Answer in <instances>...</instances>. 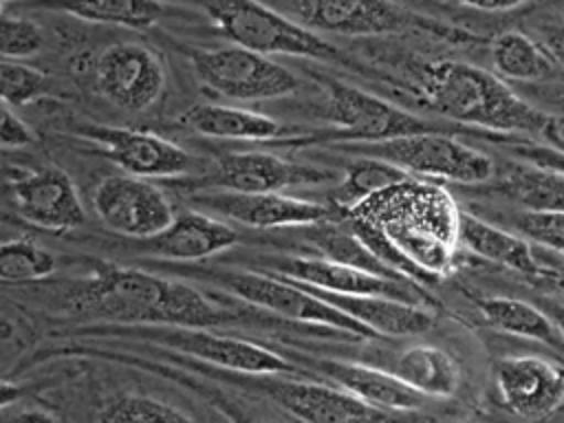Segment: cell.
I'll use <instances>...</instances> for the list:
<instances>
[{
	"instance_id": "6da1fadb",
	"label": "cell",
	"mask_w": 564,
	"mask_h": 423,
	"mask_svg": "<svg viewBox=\"0 0 564 423\" xmlns=\"http://www.w3.org/2000/svg\"><path fill=\"white\" fill-rule=\"evenodd\" d=\"M62 300L82 317L123 324L209 328L238 319V313L209 302L189 284L104 260L75 280Z\"/></svg>"
},
{
	"instance_id": "7a4b0ae2",
	"label": "cell",
	"mask_w": 564,
	"mask_h": 423,
	"mask_svg": "<svg viewBox=\"0 0 564 423\" xmlns=\"http://www.w3.org/2000/svg\"><path fill=\"white\" fill-rule=\"evenodd\" d=\"M423 101L456 123L494 132H527L551 137L555 115L531 106L498 75L460 59H430L414 66Z\"/></svg>"
},
{
	"instance_id": "3957f363",
	"label": "cell",
	"mask_w": 564,
	"mask_h": 423,
	"mask_svg": "<svg viewBox=\"0 0 564 423\" xmlns=\"http://www.w3.org/2000/svg\"><path fill=\"white\" fill-rule=\"evenodd\" d=\"M348 214L366 216L379 225L427 275L449 269L458 242L460 209L445 189L410 178L379 192Z\"/></svg>"
},
{
	"instance_id": "277c9868",
	"label": "cell",
	"mask_w": 564,
	"mask_h": 423,
	"mask_svg": "<svg viewBox=\"0 0 564 423\" xmlns=\"http://www.w3.org/2000/svg\"><path fill=\"white\" fill-rule=\"evenodd\" d=\"M216 26L238 46L262 55H300L344 62L328 40L258 0H200Z\"/></svg>"
},
{
	"instance_id": "5b68a950",
	"label": "cell",
	"mask_w": 564,
	"mask_h": 423,
	"mask_svg": "<svg viewBox=\"0 0 564 423\" xmlns=\"http://www.w3.org/2000/svg\"><path fill=\"white\" fill-rule=\"evenodd\" d=\"M341 148L357 156L383 159L416 176L465 185L485 183L496 172L494 161L485 152L454 139L447 132H425L377 143H344Z\"/></svg>"
},
{
	"instance_id": "8992f818",
	"label": "cell",
	"mask_w": 564,
	"mask_h": 423,
	"mask_svg": "<svg viewBox=\"0 0 564 423\" xmlns=\"http://www.w3.org/2000/svg\"><path fill=\"white\" fill-rule=\"evenodd\" d=\"M192 68L196 77L218 95L238 101L278 99L300 88L297 77L269 55L242 48L238 44L220 48H192Z\"/></svg>"
},
{
	"instance_id": "52a82bcc",
	"label": "cell",
	"mask_w": 564,
	"mask_h": 423,
	"mask_svg": "<svg viewBox=\"0 0 564 423\" xmlns=\"http://www.w3.org/2000/svg\"><path fill=\"white\" fill-rule=\"evenodd\" d=\"M326 117L337 126V130L324 134V139L335 143H377L425 132H447L443 126L430 123L344 82H326Z\"/></svg>"
},
{
	"instance_id": "ba28073f",
	"label": "cell",
	"mask_w": 564,
	"mask_h": 423,
	"mask_svg": "<svg viewBox=\"0 0 564 423\" xmlns=\"http://www.w3.org/2000/svg\"><path fill=\"white\" fill-rule=\"evenodd\" d=\"M216 280H220L240 300L253 306H262L282 317L335 328L357 339L377 337L368 326L284 275L260 271H229L216 273Z\"/></svg>"
},
{
	"instance_id": "9c48e42d",
	"label": "cell",
	"mask_w": 564,
	"mask_h": 423,
	"mask_svg": "<svg viewBox=\"0 0 564 423\" xmlns=\"http://www.w3.org/2000/svg\"><path fill=\"white\" fill-rule=\"evenodd\" d=\"M297 22L311 31L339 35H388L408 29L445 33L425 15H419L394 0H289Z\"/></svg>"
},
{
	"instance_id": "30bf717a",
	"label": "cell",
	"mask_w": 564,
	"mask_h": 423,
	"mask_svg": "<svg viewBox=\"0 0 564 423\" xmlns=\"http://www.w3.org/2000/svg\"><path fill=\"white\" fill-rule=\"evenodd\" d=\"M93 209L104 227L130 238H152L176 218L167 196L148 178L119 174L104 178L93 194Z\"/></svg>"
},
{
	"instance_id": "8fae6325",
	"label": "cell",
	"mask_w": 564,
	"mask_h": 423,
	"mask_svg": "<svg viewBox=\"0 0 564 423\" xmlns=\"http://www.w3.org/2000/svg\"><path fill=\"white\" fill-rule=\"evenodd\" d=\"M192 203L207 214H220L229 220H236L256 229H275V227H311L319 223H330L341 218L333 207L286 196L282 192H225L212 189L194 194Z\"/></svg>"
},
{
	"instance_id": "7c38bea8",
	"label": "cell",
	"mask_w": 564,
	"mask_h": 423,
	"mask_svg": "<svg viewBox=\"0 0 564 423\" xmlns=\"http://www.w3.org/2000/svg\"><path fill=\"white\" fill-rule=\"evenodd\" d=\"M500 403L516 416L538 421L564 403V364L540 355H507L494 361Z\"/></svg>"
},
{
	"instance_id": "4fadbf2b",
	"label": "cell",
	"mask_w": 564,
	"mask_h": 423,
	"mask_svg": "<svg viewBox=\"0 0 564 423\" xmlns=\"http://www.w3.org/2000/svg\"><path fill=\"white\" fill-rule=\"evenodd\" d=\"M337 174L306 163L280 159L269 152H231L216 161V167L196 181V187H212L225 192H282L289 187L319 185L333 181Z\"/></svg>"
},
{
	"instance_id": "5bb4252c",
	"label": "cell",
	"mask_w": 564,
	"mask_h": 423,
	"mask_svg": "<svg viewBox=\"0 0 564 423\" xmlns=\"http://www.w3.org/2000/svg\"><path fill=\"white\" fill-rule=\"evenodd\" d=\"M271 273L284 275L306 286H315L341 295H388L412 304H430V295L419 286V282L390 280L375 275L328 258H300V256H280L267 260Z\"/></svg>"
},
{
	"instance_id": "9a60e30c",
	"label": "cell",
	"mask_w": 564,
	"mask_h": 423,
	"mask_svg": "<svg viewBox=\"0 0 564 423\" xmlns=\"http://www.w3.org/2000/svg\"><path fill=\"white\" fill-rule=\"evenodd\" d=\"M97 84L104 97L126 110L150 108L165 88L161 59L143 44L119 42L97 57Z\"/></svg>"
},
{
	"instance_id": "2e32d148",
	"label": "cell",
	"mask_w": 564,
	"mask_h": 423,
	"mask_svg": "<svg viewBox=\"0 0 564 423\" xmlns=\"http://www.w3.org/2000/svg\"><path fill=\"white\" fill-rule=\"evenodd\" d=\"M79 132L99 143L106 156L132 176L170 178L185 174L192 165L189 152L148 130L88 126Z\"/></svg>"
},
{
	"instance_id": "e0dca14e",
	"label": "cell",
	"mask_w": 564,
	"mask_h": 423,
	"mask_svg": "<svg viewBox=\"0 0 564 423\" xmlns=\"http://www.w3.org/2000/svg\"><path fill=\"white\" fill-rule=\"evenodd\" d=\"M18 214L48 231H70L84 225V205L70 176L55 167H40L9 183Z\"/></svg>"
},
{
	"instance_id": "ac0fdd59",
	"label": "cell",
	"mask_w": 564,
	"mask_h": 423,
	"mask_svg": "<svg viewBox=\"0 0 564 423\" xmlns=\"http://www.w3.org/2000/svg\"><path fill=\"white\" fill-rule=\"evenodd\" d=\"M161 346L187 352L207 364L251 372V375H278L293 372L295 366L282 355L253 344L249 339L218 335L207 328H183V326H161L154 337Z\"/></svg>"
},
{
	"instance_id": "d6986e66",
	"label": "cell",
	"mask_w": 564,
	"mask_h": 423,
	"mask_svg": "<svg viewBox=\"0 0 564 423\" xmlns=\"http://www.w3.org/2000/svg\"><path fill=\"white\" fill-rule=\"evenodd\" d=\"M267 394L306 423H388V414L352 392L311 381H271Z\"/></svg>"
},
{
	"instance_id": "ffe728a7",
	"label": "cell",
	"mask_w": 564,
	"mask_h": 423,
	"mask_svg": "<svg viewBox=\"0 0 564 423\" xmlns=\"http://www.w3.org/2000/svg\"><path fill=\"white\" fill-rule=\"evenodd\" d=\"M238 242V231L207 212L178 214L172 225L145 240V251L163 260H203Z\"/></svg>"
},
{
	"instance_id": "44dd1931",
	"label": "cell",
	"mask_w": 564,
	"mask_h": 423,
	"mask_svg": "<svg viewBox=\"0 0 564 423\" xmlns=\"http://www.w3.org/2000/svg\"><path fill=\"white\" fill-rule=\"evenodd\" d=\"M302 286L315 293L317 297L326 300L328 304L337 306L346 315L355 317L357 322L368 326L375 335H390V337L419 335L430 330L434 324V315L421 304L403 302L388 295H341V293H330V291H322L306 284Z\"/></svg>"
},
{
	"instance_id": "7402d4cb",
	"label": "cell",
	"mask_w": 564,
	"mask_h": 423,
	"mask_svg": "<svg viewBox=\"0 0 564 423\" xmlns=\"http://www.w3.org/2000/svg\"><path fill=\"white\" fill-rule=\"evenodd\" d=\"M317 368L339 388L381 410H416L425 399L392 370H379L341 359H322L317 361Z\"/></svg>"
},
{
	"instance_id": "603a6c76",
	"label": "cell",
	"mask_w": 564,
	"mask_h": 423,
	"mask_svg": "<svg viewBox=\"0 0 564 423\" xmlns=\"http://www.w3.org/2000/svg\"><path fill=\"white\" fill-rule=\"evenodd\" d=\"M178 121L205 137L214 139H242V141H271V139H284L291 134L286 126L280 121L245 110L234 106H218V104H198L189 106L185 112H181Z\"/></svg>"
},
{
	"instance_id": "cb8c5ba5",
	"label": "cell",
	"mask_w": 564,
	"mask_h": 423,
	"mask_svg": "<svg viewBox=\"0 0 564 423\" xmlns=\"http://www.w3.org/2000/svg\"><path fill=\"white\" fill-rule=\"evenodd\" d=\"M458 240L476 256L502 264L511 271H518L522 275H533L542 278L544 269L538 262L531 245L511 234L505 231L474 214L460 212V225H458Z\"/></svg>"
},
{
	"instance_id": "d4e9b609",
	"label": "cell",
	"mask_w": 564,
	"mask_h": 423,
	"mask_svg": "<svg viewBox=\"0 0 564 423\" xmlns=\"http://www.w3.org/2000/svg\"><path fill=\"white\" fill-rule=\"evenodd\" d=\"M392 372L419 394L436 399L454 397L463 379L458 361L447 350L427 344L403 350L394 359Z\"/></svg>"
},
{
	"instance_id": "484cf974",
	"label": "cell",
	"mask_w": 564,
	"mask_h": 423,
	"mask_svg": "<svg viewBox=\"0 0 564 423\" xmlns=\"http://www.w3.org/2000/svg\"><path fill=\"white\" fill-rule=\"evenodd\" d=\"M33 4L128 29H148L165 13V4L159 0H35Z\"/></svg>"
},
{
	"instance_id": "4316f807",
	"label": "cell",
	"mask_w": 564,
	"mask_h": 423,
	"mask_svg": "<svg viewBox=\"0 0 564 423\" xmlns=\"http://www.w3.org/2000/svg\"><path fill=\"white\" fill-rule=\"evenodd\" d=\"M410 178L412 174L394 163L375 156H359L346 167L337 189L333 192V205L335 209H339V216L344 218L357 205Z\"/></svg>"
},
{
	"instance_id": "83f0119b",
	"label": "cell",
	"mask_w": 564,
	"mask_h": 423,
	"mask_svg": "<svg viewBox=\"0 0 564 423\" xmlns=\"http://www.w3.org/2000/svg\"><path fill=\"white\" fill-rule=\"evenodd\" d=\"M478 311L482 319L494 326L500 333H509L516 337H527L535 339L549 346H557V326L555 322L540 311L538 306L516 300V297H480L478 300Z\"/></svg>"
},
{
	"instance_id": "f1b7e54d",
	"label": "cell",
	"mask_w": 564,
	"mask_h": 423,
	"mask_svg": "<svg viewBox=\"0 0 564 423\" xmlns=\"http://www.w3.org/2000/svg\"><path fill=\"white\" fill-rule=\"evenodd\" d=\"M491 62L500 77L516 82H542L553 77L555 62L549 53L520 31H505L491 40Z\"/></svg>"
},
{
	"instance_id": "f546056e",
	"label": "cell",
	"mask_w": 564,
	"mask_h": 423,
	"mask_svg": "<svg viewBox=\"0 0 564 423\" xmlns=\"http://www.w3.org/2000/svg\"><path fill=\"white\" fill-rule=\"evenodd\" d=\"M500 192L527 212H564V174L533 163L509 167Z\"/></svg>"
},
{
	"instance_id": "4dcf8cb0",
	"label": "cell",
	"mask_w": 564,
	"mask_h": 423,
	"mask_svg": "<svg viewBox=\"0 0 564 423\" xmlns=\"http://www.w3.org/2000/svg\"><path fill=\"white\" fill-rule=\"evenodd\" d=\"M308 240L322 251L324 258L333 260V262H341L375 275H383L390 280H399L405 282L410 278L399 275L397 271H392L386 262H381L352 231L341 229V227H333L328 223H319V225H311L306 229ZM414 282V280H412Z\"/></svg>"
},
{
	"instance_id": "1f68e13d",
	"label": "cell",
	"mask_w": 564,
	"mask_h": 423,
	"mask_svg": "<svg viewBox=\"0 0 564 423\" xmlns=\"http://www.w3.org/2000/svg\"><path fill=\"white\" fill-rule=\"evenodd\" d=\"M97 423H196L183 410L148 394L123 392L104 401Z\"/></svg>"
},
{
	"instance_id": "d6a6232c",
	"label": "cell",
	"mask_w": 564,
	"mask_h": 423,
	"mask_svg": "<svg viewBox=\"0 0 564 423\" xmlns=\"http://www.w3.org/2000/svg\"><path fill=\"white\" fill-rule=\"evenodd\" d=\"M55 271V258L26 238L7 240L0 247V278L4 282H35Z\"/></svg>"
},
{
	"instance_id": "836d02e7",
	"label": "cell",
	"mask_w": 564,
	"mask_h": 423,
	"mask_svg": "<svg viewBox=\"0 0 564 423\" xmlns=\"http://www.w3.org/2000/svg\"><path fill=\"white\" fill-rule=\"evenodd\" d=\"M44 44V31L29 18L9 15L2 9L0 18V53L2 59H22L37 53Z\"/></svg>"
},
{
	"instance_id": "e575fe53",
	"label": "cell",
	"mask_w": 564,
	"mask_h": 423,
	"mask_svg": "<svg viewBox=\"0 0 564 423\" xmlns=\"http://www.w3.org/2000/svg\"><path fill=\"white\" fill-rule=\"evenodd\" d=\"M44 86V73L20 64L18 59H2L0 62V93L2 104L24 106L29 104Z\"/></svg>"
},
{
	"instance_id": "d590c367",
	"label": "cell",
	"mask_w": 564,
	"mask_h": 423,
	"mask_svg": "<svg viewBox=\"0 0 564 423\" xmlns=\"http://www.w3.org/2000/svg\"><path fill=\"white\" fill-rule=\"evenodd\" d=\"M516 229L531 242L564 256V212H524L516 218Z\"/></svg>"
},
{
	"instance_id": "8d00e7d4",
	"label": "cell",
	"mask_w": 564,
	"mask_h": 423,
	"mask_svg": "<svg viewBox=\"0 0 564 423\" xmlns=\"http://www.w3.org/2000/svg\"><path fill=\"white\" fill-rule=\"evenodd\" d=\"M33 141V134L29 126L13 112L9 104H2L0 108V143L2 148H24Z\"/></svg>"
},
{
	"instance_id": "74e56055",
	"label": "cell",
	"mask_w": 564,
	"mask_h": 423,
	"mask_svg": "<svg viewBox=\"0 0 564 423\" xmlns=\"http://www.w3.org/2000/svg\"><path fill=\"white\" fill-rule=\"evenodd\" d=\"M516 154L524 159L527 163L553 170L557 174H564V150L555 145H538V143H527V145H516Z\"/></svg>"
},
{
	"instance_id": "f35d334b",
	"label": "cell",
	"mask_w": 564,
	"mask_h": 423,
	"mask_svg": "<svg viewBox=\"0 0 564 423\" xmlns=\"http://www.w3.org/2000/svg\"><path fill=\"white\" fill-rule=\"evenodd\" d=\"M540 44L549 53V57L555 62V66L564 70V22L562 20H549L540 24Z\"/></svg>"
},
{
	"instance_id": "ab89813d",
	"label": "cell",
	"mask_w": 564,
	"mask_h": 423,
	"mask_svg": "<svg viewBox=\"0 0 564 423\" xmlns=\"http://www.w3.org/2000/svg\"><path fill=\"white\" fill-rule=\"evenodd\" d=\"M0 423H57V419L37 405H2Z\"/></svg>"
},
{
	"instance_id": "60d3db41",
	"label": "cell",
	"mask_w": 564,
	"mask_h": 423,
	"mask_svg": "<svg viewBox=\"0 0 564 423\" xmlns=\"http://www.w3.org/2000/svg\"><path fill=\"white\" fill-rule=\"evenodd\" d=\"M456 2L478 9V11H509V9L520 7L527 0H456Z\"/></svg>"
},
{
	"instance_id": "b9f144b4",
	"label": "cell",
	"mask_w": 564,
	"mask_h": 423,
	"mask_svg": "<svg viewBox=\"0 0 564 423\" xmlns=\"http://www.w3.org/2000/svg\"><path fill=\"white\" fill-rule=\"evenodd\" d=\"M557 106H560V115L555 117V126H553L549 141H553L555 148L564 150V95L557 97Z\"/></svg>"
},
{
	"instance_id": "7bdbcfd3",
	"label": "cell",
	"mask_w": 564,
	"mask_h": 423,
	"mask_svg": "<svg viewBox=\"0 0 564 423\" xmlns=\"http://www.w3.org/2000/svg\"><path fill=\"white\" fill-rule=\"evenodd\" d=\"M542 278H549L551 284L555 286V291L564 297V267H557V269H544V275Z\"/></svg>"
},
{
	"instance_id": "ee69618b",
	"label": "cell",
	"mask_w": 564,
	"mask_h": 423,
	"mask_svg": "<svg viewBox=\"0 0 564 423\" xmlns=\"http://www.w3.org/2000/svg\"><path fill=\"white\" fill-rule=\"evenodd\" d=\"M549 317H553L560 335L564 337V306L562 304H551L549 306Z\"/></svg>"
},
{
	"instance_id": "f6af8a7d",
	"label": "cell",
	"mask_w": 564,
	"mask_h": 423,
	"mask_svg": "<svg viewBox=\"0 0 564 423\" xmlns=\"http://www.w3.org/2000/svg\"><path fill=\"white\" fill-rule=\"evenodd\" d=\"M9 2H13V0H2V7H7Z\"/></svg>"
},
{
	"instance_id": "bcb514c9",
	"label": "cell",
	"mask_w": 564,
	"mask_h": 423,
	"mask_svg": "<svg viewBox=\"0 0 564 423\" xmlns=\"http://www.w3.org/2000/svg\"><path fill=\"white\" fill-rule=\"evenodd\" d=\"M247 423H262V421H247ZM264 423H271V421H264Z\"/></svg>"
}]
</instances>
